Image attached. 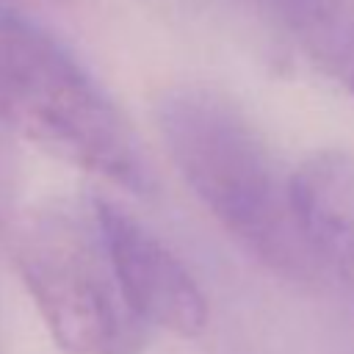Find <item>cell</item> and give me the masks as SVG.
Wrapping results in <instances>:
<instances>
[{"label": "cell", "mask_w": 354, "mask_h": 354, "mask_svg": "<svg viewBox=\"0 0 354 354\" xmlns=\"http://www.w3.org/2000/svg\"><path fill=\"white\" fill-rule=\"evenodd\" d=\"M0 3H6V0H0ZM28 3H47V0H28Z\"/></svg>", "instance_id": "cell-7"}, {"label": "cell", "mask_w": 354, "mask_h": 354, "mask_svg": "<svg viewBox=\"0 0 354 354\" xmlns=\"http://www.w3.org/2000/svg\"><path fill=\"white\" fill-rule=\"evenodd\" d=\"M11 257L50 337L66 354H144L147 326L130 313L91 205L47 202L17 224Z\"/></svg>", "instance_id": "cell-3"}, {"label": "cell", "mask_w": 354, "mask_h": 354, "mask_svg": "<svg viewBox=\"0 0 354 354\" xmlns=\"http://www.w3.org/2000/svg\"><path fill=\"white\" fill-rule=\"evenodd\" d=\"M0 122L47 155L124 191L152 174L133 127L105 88L47 30L0 3Z\"/></svg>", "instance_id": "cell-2"}, {"label": "cell", "mask_w": 354, "mask_h": 354, "mask_svg": "<svg viewBox=\"0 0 354 354\" xmlns=\"http://www.w3.org/2000/svg\"><path fill=\"white\" fill-rule=\"evenodd\" d=\"M166 149L207 213L268 271L290 282L321 277L282 174L252 119L213 86H174L155 105Z\"/></svg>", "instance_id": "cell-1"}, {"label": "cell", "mask_w": 354, "mask_h": 354, "mask_svg": "<svg viewBox=\"0 0 354 354\" xmlns=\"http://www.w3.org/2000/svg\"><path fill=\"white\" fill-rule=\"evenodd\" d=\"M288 194L318 271L354 299V152L326 147L307 155L288 174Z\"/></svg>", "instance_id": "cell-5"}, {"label": "cell", "mask_w": 354, "mask_h": 354, "mask_svg": "<svg viewBox=\"0 0 354 354\" xmlns=\"http://www.w3.org/2000/svg\"><path fill=\"white\" fill-rule=\"evenodd\" d=\"M274 8L307 61L354 94V0H274Z\"/></svg>", "instance_id": "cell-6"}, {"label": "cell", "mask_w": 354, "mask_h": 354, "mask_svg": "<svg viewBox=\"0 0 354 354\" xmlns=\"http://www.w3.org/2000/svg\"><path fill=\"white\" fill-rule=\"evenodd\" d=\"M88 205L130 313L144 326L199 337L207 326V301L185 263L122 205L100 196Z\"/></svg>", "instance_id": "cell-4"}]
</instances>
